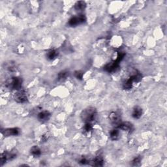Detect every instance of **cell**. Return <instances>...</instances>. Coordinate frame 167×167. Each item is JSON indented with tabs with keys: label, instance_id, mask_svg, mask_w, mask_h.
Returning a JSON list of instances; mask_svg holds the SVG:
<instances>
[{
	"label": "cell",
	"instance_id": "obj_3",
	"mask_svg": "<svg viewBox=\"0 0 167 167\" xmlns=\"http://www.w3.org/2000/svg\"><path fill=\"white\" fill-rule=\"evenodd\" d=\"M133 74L129 77V78L123 83V88L125 89H129L132 88V84L133 82H140L142 79V75L140 72L135 70Z\"/></svg>",
	"mask_w": 167,
	"mask_h": 167
},
{
	"label": "cell",
	"instance_id": "obj_5",
	"mask_svg": "<svg viewBox=\"0 0 167 167\" xmlns=\"http://www.w3.org/2000/svg\"><path fill=\"white\" fill-rule=\"evenodd\" d=\"M14 99L18 103H26L27 101V97L26 91L23 89H19L14 95Z\"/></svg>",
	"mask_w": 167,
	"mask_h": 167
},
{
	"label": "cell",
	"instance_id": "obj_16",
	"mask_svg": "<svg viewBox=\"0 0 167 167\" xmlns=\"http://www.w3.org/2000/svg\"><path fill=\"white\" fill-rule=\"evenodd\" d=\"M119 132L118 130L113 129L110 131V138L112 139V140H117V139H118V138H119Z\"/></svg>",
	"mask_w": 167,
	"mask_h": 167
},
{
	"label": "cell",
	"instance_id": "obj_17",
	"mask_svg": "<svg viewBox=\"0 0 167 167\" xmlns=\"http://www.w3.org/2000/svg\"><path fill=\"white\" fill-rule=\"evenodd\" d=\"M68 76H69V73H68L67 71H61V72L58 74V80H60V81H63V80H65L67 78Z\"/></svg>",
	"mask_w": 167,
	"mask_h": 167
},
{
	"label": "cell",
	"instance_id": "obj_18",
	"mask_svg": "<svg viewBox=\"0 0 167 167\" xmlns=\"http://www.w3.org/2000/svg\"><path fill=\"white\" fill-rule=\"evenodd\" d=\"M92 128L93 127L91 123H86V125H84V127L83 129L84 131L86 132V133H89V132L92 130Z\"/></svg>",
	"mask_w": 167,
	"mask_h": 167
},
{
	"label": "cell",
	"instance_id": "obj_7",
	"mask_svg": "<svg viewBox=\"0 0 167 167\" xmlns=\"http://www.w3.org/2000/svg\"><path fill=\"white\" fill-rule=\"evenodd\" d=\"M109 119L114 125H118L121 123V116L116 112H112L109 114Z\"/></svg>",
	"mask_w": 167,
	"mask_h": 167
},
{
	"label": "cell",
	"instance_id": "obj_21",
	"mask_svg": "<svg viewBox=\"0 0 167 167\" xmlns=\"http://www.w3.org/2000/svg\"><path fill=\"white\" fill-rule=\"evenodd\" d=\"M79 163L82 164V165H86V164L89 163V162L88 161V160H87L86 158H82L80 160Z\"/></svg>",
	"mask_w": 167,
	"mask_h": 167
},
{
	"label": "cell",
	"instance_id": "obj_13",
	"mask_svg": "<svg viewBox=\"0 0 167 167\" xmlns=\"http://www.w3.org/2000/svg\"><path fill=\"white\" fill-rule=\"evenodd\" d=\"M58 52L55 50H50L46 54V58L48 59L49 60H52L55 59L58 56Z\"/></svg>",
	"mask_w": 167,
	"mask_h": 167
},
{
	"label": "cell",
	"instance_id": "obj_4",
	"mask_svg": "<svg viewBox=\"0 0 167 167\" xmlns=\"http://www.w3.org/2000/svg\"><path fill=\"white\" fill-rule=\"evenodd\" d=\"M86 21V18L84 14H79L77 17H74L69 20V25L75 27L81 24Z\"/></svg>",
	"mask_w": 167,
	"mask_h": 167
},
{
	"label": "cell",
	"instance_id": "obj_9",
	"mask_svg": "<svg viewBox=\"0 0 167 167\" xmlns=\"http://www.w3.org/2000/svg\"><path fill=\"white\" fill-rule=\"evenodd\" d=\"M51 117V114L48 112V111H42V112H39L37 115L38 119L40 122H46L49 120Z\"/></svg>",
	"mask_w": 167,
	"mask_h": 167
},
{
	"label": "cell",
	"instance_id": "obj_8",
	"mask_svg": "<svg viewBox=\"0 0 167 167\" xmlns=\"http://www.w3.org/2000/svg\"><path fill=\"white\" fill-rule=\"evenodd\" d=\"M117 127L123 131H125L129 132H131L134 130L133 125L131 122H121L119 124L117 125Z\"/></svg>",
	"mask_w": 167,
	"mask_h": 167
},
{
	"label": "cell",
	"instance_id": "obj_12",
	"mask_svg": "<svg viewBox=\"0 0 167 167\" xmlns=\"http://www.w3.org/2000/svg\"><path fill=\"white\" fill-rule=\"evenodd\" d=\"M142 114V109L140 107H135L132 112V116L135 119H139Z\"/></svg>",
	"mask_w": 167,
	"mask_h": 167
},
{
	"label": "cell",
	"instance_id": "obj_20",
	"mask_svg": "<svg viewBox=\"0 0 167 167\" xmlns=\"http://www.w3.org/2000/svg\"><path fill=\"white\" fill-rule=\"evenodd\" d=\"M83 72L80 71H75V76L77 79H79V80H82V77H83Z\"/></svg>",
	"mask_w": 167,
	"mask_h": 167
},
{
	"label": "cell",
	"instance_id": "obj_2",
	"mask_svg": "<svg viewBox=\"0 0 167 167\" xmlns=\"http://www.w3.org/2000/svg\"><path fill=\"white\" fill-rule=\"evenodd\" d=\"M22 85V79L20 77H13L7 79L5 82V86L10 89L19 90L21 89Z\"/></svg>",
	"mask_w": 167,
	"mask_h": 167
},
{
	"label": "cell",
	"instance_id": "obj_15",
	"mask_svg": "<svg viewBox=\"0 0 167 167\" xmlns=\"http://www.w3.org/2000/svg\"><path fill=\"white\" fill-rule=\"evenodd\" d=\"M31 153H32L33 156L37 157L41 155V151L38 146H34L32 148V149H31Z\"/></svg>",
	"mask_w": 167,
	"mask_h": 167
},
{
	"label": "cell",
	"instance_id": "obj_11",
	"mask_svg": "<svg viewBox=\"0 0 167 167\" xmlns=\"http://www.w3.org/2000/svg\"><path fill=\"white\" fill-rule=\"evenodd\" d=\"M104 159L101 156H97L91 162L90 165L94 166H102L104 165Z\"/></svg>",
	"mask_w": 167,
	"mask_h": 167
},
{
	"label": "cell",
	"instance_id": "obj_6",
	"mask_svg": "<svg viewBox=\"0 0 167 167\" xmlns=\"http://www.w3.org/2000/svg\"><path fill=\"white\" fill-rule=\"evenodd\" d=\"M20 129L19 128L14 127V128H9L6 129L4 131H2V134L5 137H11V136H17L20 135Z\"/></svg>",
	"mask_w": 167,
	"mask_h": 167
},
{
	"label": "cell",
	"instance_id": "obj_10",
	"mask_svg": "<svg viewBox=\"0 0 167 167\" xmlns=\"http://www.w3.org/2000/svg\"><path fill=\"white\" fill-rule=\"evenodd\" d=\"M118 68H119V63H117L116 61H114V62L107 64V66L104 67V69L109 73H113L115 72Z\"/></svg>",
	"mask_w": 167,
	"mask_h": 167
},
{
	"label": "cell",
	"instance_id": "obj_14",
	"mask_svg": "<svg viewBox=\"0 0 167 167\" xmlns=\"http://www.w3.org/2000/svg\"><path fill=\"white\" fill-rule=\"evenodd\" d=\"M86 7V4L85 1H77L75 5V9L76 11H83Z\"/></svg>",
	"mask_w": 167,
	"mask_h": 167
},
{
	"label": "cell",
	"instance_id": "obj_19",
	"mask_svg": "<svg viewBox=\"0 0 167 167\" xmlns=\"http://www.w3.org/2000/svg\"><path fill=\"white\" fill-rule=\"evenodd\" d=\"M141 163V157L140 156H138L137 157H136L133 159V161H132V166H140Z\"/></svg>",
	"mask_w": 167,
	"mask_h": 167
},
{
	"label": "cell",
	"instance_id": "obj_1",
	"mask_svg": "<svg viewBox=\"0 0 167 167\" xmlns=\"http://www.w3.org/2000/svg\"><path fill=\"white\" fill-rule=\"evenodd\" d=\"M97 112L95 108L89 107L86 108L81 113V118L86 123H91L97 117Z\"/></svg>",
	"mask_w": 167,
	"mask_h": 167
}]
</instances>
